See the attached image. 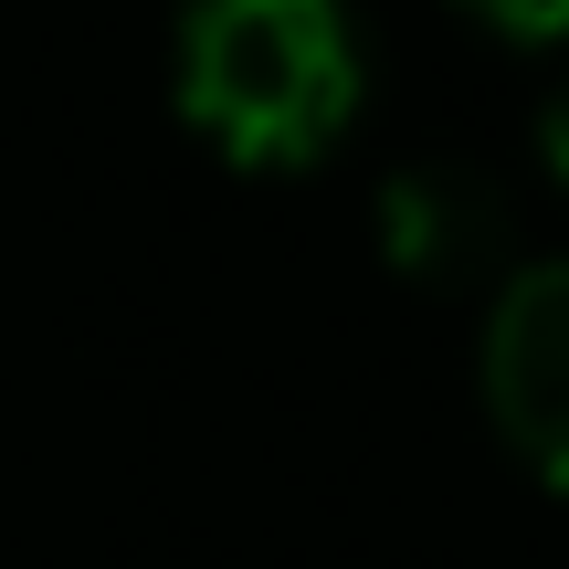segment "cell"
Segmentation results:
<instances>
[{"label": "cell", "instance_id": "obj_2", "mask_svg": "<svg viewBox=\"0 0 569 569\" xmlns=\"http://www.w3.org/2000/svg\"><path fill=\"white\" fill-rule=\"evenodd\" d=\"M486 411L549 486H569V253L496 274L486 306Z\"/></svg>", "mask_w": 569, "mask_h": 569}, {"label": "cell", "instance_id": "obj_1", "mask_svg": "<svg viewBox=\"0 0 569 569\" xmlns=\"http://www.w3.org/2000/svg\"><path fill=\"white\" fill-rule=\"evenodd\" d=\"M180 106L222 159L306 169L359 117V32L338 0H190Z\"/></svg>", "mask_w": 569, "mask_h": 569}, {"label": "cell", "instance_id": "obj_5", "mask_svg": "<svg viewBox=\"0 0 569 569\" xmlns=\"http://www.w3.org/2000/svg\"><path fill=\"white\" fill-rule=\"evenodd\" d=\"M538 148H549V169H559V180H569V84H559V96H549V117H538Z\"/></svg>", "mask_w": 569, "mask_h": 569}, {"label": "cell", "instance_id": "obj_4", "mask_svg": "<svg viewBox=\"0 0 569 569\" xmlns=\"http://www.w3.org/2000/svg\"><path fill=\"white\" fill-rule=\"evenodd\" d=\"M475 21H496V32H517V42H549L569 32V0H465Z\"/></svg>", "mask_w": 569, "mask_h": 569}, {"label": "cell", "instance_id": "obj_3", "mask_svg": "<svg viewBox=\"0 0 569 569\" xmlns=\"http://www.w3.org/2000/svg\"><path fill=\"white\" fill-rule=\"evenodd\" d=\"M380 253L401 274H422V284H475V274H496V253H507V201H496L465 159L390 169V190H380Z\"/></svg>", "mask_w": 569, "mask_h": 569}]
</instances>
